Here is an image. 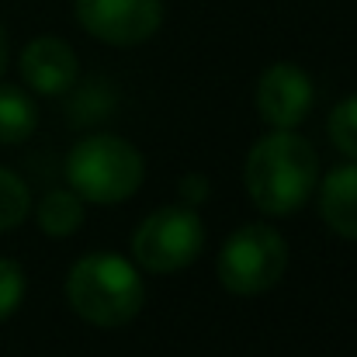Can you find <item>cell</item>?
Segmentation results:
<instances>
[{
    "instance_id": "9",
    "label": "cell",
    "mask_w": 357,
    "mask_h": 357,
    "mask_svg": "<svg viewBox=\"0 0 357 357\" xmlns=\"http://www.w3.org/2000/svg\"><path fill=\"white\" fill-rule=\"evenodd\" d=\"M323 222L344 239H357V163L337 167L323 181Z\"/></svg>"
},
{
    "instance_id": "5",
    "label": "cell",
    "mask_w": 357,
    "mask_h": 357,
    "mask_svg": "<svg viewBox=\"0 0 357 357\" xmlns=\"http://www.w3.org/2000/svg\"><path fill=\"white\" fill-rule=\"evenodd\" d=\"M205 246V226L188 205H167L153 212L132 239V253L146 271L174 274L198 260Z\"/></svg>"
},
{
    "instance_id": "6",
    "label": "cell",
    "mask_w": 357,
    "mask_h": 357,
    "mask_svg": "<svg viewBox=\"0 0 357 357\" xmlns=\"http://www.w3.org/2000/svg\"><path fill=\"white\" fill-rule=\"evenodd\" d=\"M80 24L108 45H139L163 24V0H77Z\"/></svg>"
},
{
    "instance_id": "7",
    "label": "cell",
    "mask_w": 357,
    "mask_h": 357,
    "mask_svg": "<svg viewBox=\"0 0 357 357\" xmlns=\"http://www.w3.org/2000/svg\"><path fill=\"white\" fill-rule=\"evenodd\" d=\"M312 80L295 63H274L257 84V108L274 128H295L312 112Z\"/></svg>"
},
{
    "instance_id": "14",
    "label": "cell",
    "mask_w": 357,
    "mask_h": 357,
    "mask_svg": "<svg viewBox=\"0 0 357 357\" xmlns=\"http://www.w3.org/2000/svg\"><path fill=\"white\" fill-rule=\"evenodd\" d=\"M21 298H24V271L21 264L0 257V323L21 305Z\"/></svg>"
},
{
    "instance_id": "15",
    "label": "cell",
    "mask_w": 357,
    "mask_h": 357,
    "mask_svg": "<svg viewBox=\"0 0 357 357\" xmlns=\"http://www.w3.org/2000/svg\"><path fill=\"white\" fill-rule=\"evenodd\" d=\"M177 191H181V198H184L188 205H202V202L208 198V191H212V188H208V181H205L202 174H188V177L181 181V188H177Z\"/></svg>"
},
{
    "instance_id": "16",
    "label": "cell",
    "mask_w": 357,
    "mask_h": 357,
    "mask_svg": "<svg viewBox=\"0 0 357 357\" xmlns=\"http://www.w3.org/2000/svg\"><path fill=\"white\" fill-rule=\"evenodd\" d=\"M7 70V35H3V28H0V73Z\"/></svg>"
},
{
    "instance_id": "10",
    "label": "cell",
    "mask_w": 357,
    "mask_h": 357,
    "mask_svg": "<svg viewBox=\"0 0 357 357\" xmlns=\"http://www.w3.org/2000/svg\"><path fill=\"white\" fill-rule=\"evenodd\" d=\"M38 125V108L35 101L10 87V84H0V142H24Z\"/></svg>"
},
{
    "instance_id": "1",
    "label": "cell",
    "mask_w": 357,
    "mask_h": 357,
    "mask_svg": "<svg viewBox=\"0 0 357 357\" xmlns=\"http://www.w3.org/2000/svg\"><path fill=\"white\" fill-rule=\"evenodd\" d=\"M319 177V160L309 139L295 135L291 128H278L264 135L246 156V191L253 205L267 215H291L298 212Z\"/></svg>"
},
{
    "instance_id": "8",
    "label": "cell",
    "mask_w": 357,
    "mask_h": 357,
    "mask_svg": "<svg viewBox=\"0 0 357 357\" xmlns=\"http://www.w3.org/2000/svg\"><path fill=\"white\" fill-rule=\"evenodd\" d=\"M77 73H80L77 52L70 49V42H63L56 35H42V38L28 42L24 52H21V77L38 94H63V91H70Z\"/></svg>"
},
{
    "instance_id": "11",
    "label": "cell",
    "mask_w": 357,
    "mask_h": 357,
    "mask_svg": "<svg viewBox=\"0 0 357 357\" xmlns=\"http://www.w3.org/2000/svg\"><path fill=\"white\" fill-rule=\"evenodd\" d=\"M42 233L63 239L70 233H77L84 226V205H80V195L73 191H49L42 202H38V212H35Z\"/></svg>"
},
{
    "instance_id": "4",
    "label": "cell",
    "mask_w": 357,
    "mask_h": 357,
    "mask_svg": "<svg viewBox=\"0 0 357 357\" xmlns=\"http://www.w3.org/2000/svg\"><path fill=\"white\" fill-rule=\"evenodd\" d=\"M288 267V246L278 229L264 222L239 226L219 250V281L233 295H260L281 281Z\"/></svg>"
},
{
    "instance_id": "12",
    "label": "cell",
    "mask_w": 357,
    "mask_h": 357,
    "mask_svg": "<svg viewBox=\"0 0 357 357\" xmlns=\"http://www.w3.org/2000/svg\"><path fill=\"white\" fill-rule=\"evenodd\" d=\"M28 208H31V195H28L24 181L0 167V233L21 226Z\"/></svg>"
},
{
    "instance_id": "3",
    "label": "cell",
    "mask_w": 357,
    "mask_h": 357,
    "mask_svg": "<svg viewBox=\"0 0 357 357\" xmlns=\"http://www.w3.org/2000/svg\"><path fill=\"white\" fill-rule=\"evenodd\" d=\"M142 174L146 167L139 149L119 135H87L66 156V181L73 184V195L98 205H115L135 195Z\"/></svg>"
},
{
    "instance_id": "13",
    "label": "cell",
    "mask_w": 357,
    "mask_h": 357,
    "mask_svg": "<svg viewBox=\"0 0 357 357\" xmlns=\"http://www.w3.org/2000/svg\"><path fill=\"white\" fill-rule=\"evenodd\" d=\"M330 139H333V146H337L344 156L357 160V94L344 98V101L330 112Z\"/></svg>"
},
{
    "instance_id": "2",
    "label": "cell",
    "mask_w": 357,
    "mask_h": 357,
    "mask_svg": "<svg viewBox=\"0 0 357 357\" xmlns=\"http://www.w3.org/2000/svg\"><path fill=\"white\" fill-rule=\"evenodd\" d=\"M66 302L91 326H125L139 316L146 284L119 253H87L66 274Z\"/></svg>"
}]
</instances>
